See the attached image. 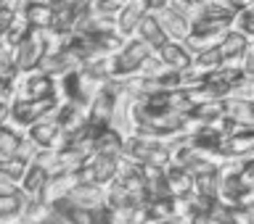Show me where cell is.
I'll list each match as a JSON object with an SVG mask.
<instances>
[{
    "instance_id": "6da1fadb",
    "label": "cell",
    "mask_w": 254,
    "mask_h": 224,
    "mask_svg": "<svg viewBox=\"0 0 254 224\" xmlns=\"http://www.w3.org/2000/svg\"><path fill=\"white\" fill-rule=\"evenodd\" d=\"M175 153V142L162 140V137H151V134H127L125 142V153L122 158L140 164V166H170Z\"/></svg>"
},
{
    "instance_id": "7a4b0ae2",
    "label": "cell",
    "mask_w": 254,
    "mask_h": 224,
    "mask_svg": "<svg viewBox=\"0 0 254 224\" xmlns=\"http://www.w3.org/2000/svg\"><path fill=\"white\" fill-rule=\"evenodd\" d=\"M154 58H156V50L146 40H140L135 35L122 45V50H117L111 55V79H127V77L143 74Z\"/></svg>"
},
{
    "instance_id": "3957f363",
    "label": "cell",
    "mask_w": 254,
    "mask_h": 224,
    "mask_svg": "<svg viewBox=\"0 0 254 224\" xmlns=\"http://www.w3.org/2000/svg\"><path fill=\"white\" fill-rule=\"evenodd\" d=\"M59 103H61V95L40 98V100L16 98L8 119H5V122H0V124H13V127H19V130H29V127H35L37 122H43L45 116H53L56 108H59Z\"/></svg>"
},
{
    "instance_id": "277c9868",
    "label": "cell",
    "mask_w": 254,
    "mask_h": 224,
    "mask_svg": "<svg viewBox=\"0 0 254 224\" xmlns=\"http://www.w3.org/2000/svg\"><path fill=\"white\" fill-rule=\"evenodd\" d=\"M59 95V79L53 74H48L43 69H32V71H21L16 79V98H53Z\"/></svg>"
},
{
    "instance_id": "5b68a950",
    "label": "cell",
    "mask_w": 254,
    "mask_h": 224,
    "mask_svg": "<svg viewBox=\"0 0 254 224\" xmlns=\"http://www.w3.org/2000/svg\"><path fill=\"white\" fill-rule=\"evenodd\" d=\"M48 55V29H32L27 37L16 45V63L21 71H32L43 66Z\"/></svg>"
},
{
    "instance_id": "8992f818",
    "label": "cell",
    "mask_w": 254,
    "mask_h": 224,
    "mask_svg": "<svg viewBox=\"0 0 254 224\" xmlns=\"http://www.w3.org/2000/svg\"><path fill=\"white\" fill-rule=\"evenodd\" d=\"M117 108H119V95H117L114 87L106 82L98 92L93 95L90 108H87V122H90L93 127H98V130H106V127L114 124Z\"/></svg>"
},
{
    "instance_id": "52a82bcc",
    "label": "cell",
    "mask_w": 254,
    "mask_h": 224,
    "mask_svg": "<svg viewBox=\"0 0 254 224\" xmlns=\"http://www.w3.org/2000/svg\"><path fill=\"white\" fill-rule=\"evenodd\" d=\"M29 193L24 190L19 182L0 179V222H21L24 211L29 203Z\"/></svg>"
},
{
    "instance_id": "ba28073f",
    "label": "cell",
    "mask_w": 254,
    "mask_h": 224,
    "mask_svg": "<svg viewBox=\"0 0 254 224\" xmlns=\"http://www.w3.org/2000/svg\"><path fill=\"white\" fill-rule=\"evenodd\" d=\"M27 134H29V140L35 142L40 150H61L64 145H66L69 130L56 116H45L43 122H37L35 127H29Z\"/></svg>"
},
{
    "instance_id": "9c48e42d",
    "label": "cell",
    "mask_w": 254,
    "mask_h": 224,
    "mask_svg": "<svg viewBox=\"0 0 254 224\" xmlns=\"http://www.w3.org/2000/svg\"><path fill=\"white\" fill-rule=\"evenodd\" d=\"M119 164H122V156L93 153V156L85 161L82 169H79V177H82V182H98V185L109 187L111 182L117 179Z\"/></svg>"
},
{
    "instance_id": "30bf717a",
    "label": "cell",
    "mask_w": 254,
    "mask_h": 224,
    "mask_svg": "<svg viewBox=\"0 0 254 224\" xmlns=\"http://www.w3.org/2000/svg\"><path fill=\"white\" fill-rule=\"evenodd\" d=\"M225 158H246L254 153V124L225 122V140H222Z\"/></svg>"
},
{
    "instance_id": "8fae6325",
    "label": "cell",
    "mask_w": 254,
    "mask_h": 224,
    "mask_svg": "<svg viewBox=\"0 0 254 224\" xmlns=\"http://www.w3.org/2000/svg\"><path fill=\"white\" fill-rule=\"evenodd\" d=\"M117 185L125 187L138 203H146L148 201V190H146V166L130 161V158H122L119 164V172H117Z\"/></svg>"
},
{
    "instance_id": "7c38bea8",
    "label": "cell",
    "mask_w": 254,
    "mask_h": 224,
    "mask_svg": "<svg viewBox=\"0 0 254 224\" xmlns=\"http://www.w3.org/2000/svg\"><path fill=\"white\" fill-rule=\"evenodd\" d=\"M188 119H190V124H188V127H196V124L225 127V122H228V114H225V98H220V100H196V103H193V108L188 111Z\"/></svg>"
},
{
    "instance_id": "4fadbf2b",
    "label": "cell",
    "mask_w": 254,
    "mask_h": 224,
    "mask_svg": "<svg viewBox=\"0 0 254 224\" xmlns=\"http://www.w3.org/2000/svg\"><path fill=\"white\" fill-rule=\"evenodd\" d=\"M82 63H85V58L74 50V47L64 45L61 50L48 53V55H45V61H43V66H40V69L48 71V74H53V77H64V74H69V71L79 69Z\"/></svg>"
},
{
    "instance_id": "5bb4252c",
    "label": "cell",
    "mask_w": 254,
    "mask_h": 224,
    "mask_svg": "<svg viewBox=\"0 0 254 224\" xmlns=\"http://www.w3.org/2000/svg\"><path fill=\"white\" fill-rule=\"evenodd\" d=\"M79 182H82V177H79V172H66V169H61V172H53L51 177H48L45 182V187H43V193H40L37 198H43V201L48 203H53V201H59V198H66L71 190H74Z\"/></svg>"
},
{
    "instance_id": "9a60e30c",
    "label": "cell",
    "mask_w": 254,
    "mask_h": 224,
    "mask_svg": "<svg viewBox=\"0 0 254 224\" xmlns=\"http://www.w3.org/2000/svg\"><path fill=\"white\" fill-rule=\"evenodd\" d=\"M156 58L170 69H180V71H188L193 66V50L183 43V40H167V43L156 50Z\"/></svg>"
},
{
    "instance_id": "2e32d148",
    "label": "cell",
    "mask_w": 254,
    "mask_h": 224,
    "mask_svg": "<svg viewBox=\"0 0 254 224\" xmlns=\"http://www.w3.org/2000/svg\"><path fill=\"white\" fill-rule=\"evenodd\" d=\"M159 16V21H162V27L167 29V35L172 40H183L186 43L188 35H190V19L186 13H180L175 5H164L162 11H154Z\"/></svg>"
},
{
    "instance_id": "e0dca14e",
    "label": "cell",
    "mask_w": 254,
    "mask_h": 224,
    "mask_svg": "<svg viewBox=\"0 0 254 224\" xmlns=\"http://www.w3.org/2000/svg\"><path fill=\"white\" fill-rule=\"evenodd\" d=\"M146 13H148L146 0H130V3L117 13V29L122 32L127 40L135 37V32H138V27H140V21H143Z\"/></svg>"
},
{
    "instance_id": "ac0fdd59",
    "label": "cell",
    "mask_w": 254,
    "mask_h": 224,
    "mask_svg": "<svg viewBox=\"0 0 254 224\" xmlns=\"http://www.w3.org/2000/svg\"><path fill=\"white\" fill-rule=\"evenodd\" d=\"M69 198L93 214L95 209L106 206V187L98 185V182H79V185L69 193Z\"/></svg>"
},
{
    "instance_id": "d6986e66",
    "label": "cell",
    "mask_w": 254,
    "mask_h": 224,
    "mask_svg": "<svg viewBox=\"0 0 254 224\" xmlns=\"http://www.w3.org/2000/svg\"><path fill=\"white\" fill-rule=\"evenodd\" d=\"M167 187H170V195L172 198H186L193 193V179H196V174L186 169V166H180V164H170L167 166Z\"/></svg>"
},
{
    "instance_id": "ffe728a7",
    "label": "cell",
    "mask_w": 254,
    "mask_h": 224,
    "mask_svg": "<svg viewBox=\"0 0 254 224\" xmlns=\"http://www.w3.org/2000/svg\"><path fill=\"white\" fill-rule=\"evenodd\" d=\"M21 11L35 29H51L56 21V5L48 0H24Z\"/></svg>"
},
{
    "instance_id": "44dd1931",
    "label": "cell",
    "mask_w": 254,
    "mask_h": 224,
    "mask_svg": "<svg viewBox=\"0 0 254 224\" xmlns=\"http://www.w3.org/2000/svg\"><path fill=\"white\" fill-rule=\"evenodd\" d=\"M246 45H249V37H246V35H241L238 29H230V32H228V37L220 43V53H222L225 66L241 69V58H244Z\"/></svg>"
},
{
    "instance_id": "7402d4cb",
    "label": "cell",
    "mask_w": 254,
    "mask_h": 224,
    "mask_svg": "<svg viewBox=\"0 0 254 224\" xmlns=\"http://www.w3.org/2000/svg\"><path fill=\"white\" fill-rule=\"evenodd\" d=\"M140 40H146V43L154 47V50H159L167 40H172L170 35H167V29L162 27V21H159V16L154 13V11H148L146 16H143V21H140V27H138V32H135Z\"/></svg>"
},
{
    "instance_id": "603a6c76",
    "label": "cell",
    "mask_w": 254,
    "mask_h": 224,
    "mask_svg": "<svg viewBox=\"0 0 254 224\" xmlns=\"http://www.w3.org/2000/svg\"><path fill=\"white\" fill-rule=\"evenodd\" d=\"M24 140H27V130H19L13 124H0V161L19 156Z\"/></svg>"
},
{
    "instance_id": "cb8c5ba5",
    "label": "cell",
    "mask_w": 254,
    "mask_h": 224,
    "mask_svg": "<svg viewBox=\"0 0 254 224\" xmlns=\"http://www.w3.org/2000/svg\"><path fill=\"white\" fill-rule=\"evenodd\" d=\"M225 114H228V122L254 124V100L238 98V95H228L225 98Z\"/></svg>"
},
{
    "instance_id": "d4e9b609",
    "label": "cell",
    "mask_w": 254,
    "mask_h": 224,
    "mask_svg": "<svg viewBox=\"0 0 254 224\" xmlns=\"http://www.w3.org/2000/svg\"><path fill=\"white\" fill-rule=\"evenodd\" d=\"M32 29H35V27H32L29 19L24 16V11L19 8V11H16V16L11 19V24H8L5 29H0V35H3V40H0V43H8V45H13V47H16L24 37L29 35Z\"/></svg>"
},
{
    "instance_id": "484cf974",
    "label": "cell",
    "mask_w": 254,
    "mask_h": 224,
    "mask_svg": "<svg viewBox=\"0 0 254 224\" xmlns=\"http://www.w3.org/2000/svg\"><path fill=\"white\" fill-rule=\"evenodd\" d=\"M48 177H51V169H45L40 161H35V158H32L29 169H27V174H24V179H21V187L27 190L32 198H37L40 193H43Z\"/></svg>"
},
{
    "instance_id": "4316f807",
    "label": "cell",
    "mask_w": 254,
    "mask_h": 224,
    "mask_svg": "<svg viewBox=\"0 0 254 224\" xmlns=\"http://www.w3.org/2000/svg\"><path fill=\"white\" fill-rule=\"evenodd\" d=\"M193 193L217 201L220 198V169H209V172H198L193 179Z\"/></svg>"
},
{
    "instance_id": "83f0119b",
    "label": "cell",
    "mask_w": 254,
    "mask_h": 224,
    "mask_svg": "<svg viewBox=\"0 0 254 224\" xmlns=\"http://www.w3.org/2000/svg\"><path fill=\"white\" fill-rule=\"evenodd\" d=\"M29 164H32V158H27V156L3 158V161H0V179H11V182H19V185H21V179H24V174H27Z\"/></svg>"
},
{
    "instance_id": "f1b7e54d",
    "label": "cell",
    "mask_w": 254,
    "mask_h": 224,
    "mask_svg": "<svg viewBox=\"0 0 254 224\" xmlns=\"http://www.w3.org/2000/svg\"><path fill=\"white\" fill-rule=\"evenodd\" d=\"M233 29H238L241 35H246L249 40H254V5H249V8H244V11L236 13Z\"/></svg>"
},
{
    "instance_id": "f546056e",
    "label": "cell",
    "mask_w": 254,
    "mask_h": 224,
    "mask_svg": "<svg viewBox=\"0 0 254 224\" xmlns=\"http://www.w3.org/2000/svg\"><path fill=\"white\" fill-rule=\"evenodd\" d=\"M127 3H130V0H90V3H87V8H90V11H98V13L117 16Z\"/></svg>"
},
{
    "instance_id": "4dcf8cb0",
    "label": "cell",
    "mask_w": 254,
    "mask_h": 224,
    "mask_svg": "<svg viewBox=\"0 0 254 224\" xmlns=\"http://www.w3.org/2000/svg\"><path fill=\"white\" fill-rule=\"evenodd\" d=\"M241 71H244L246 77H254V40H249V45H246V50H244Z\"/></svg>"
},
{
    "instance_id": "1f68e13d",
    "label": "cell",
    "mask_w": 254,
    "mask_h": 224,
    "mask_svg": "<svg viewBox=\"0 0 254 224\" xmlns=\"http://www.w3.org/2000/svg\"><path fill=\"white\" fill-rule=\"evenodd\" d=\"M225 3L233 8V11H244V8H249L254 5V0H225Z\"/></svg>"
},
{
    "instance_id": "d6a6232c",
    "label": "cell",
    "mask_w": 254,
    "mask_h": 224,
    "mask_svg": "<svg viewBox=\"0 0 254 224\" xmlns=\"http://www.w3.org/2000/svg\"><path fill=\"white\" fill-rule=\"evenodd\" d=\"M148 11H162L164 5H170V0H146Z\"/></svg>"
}]
</instances>
